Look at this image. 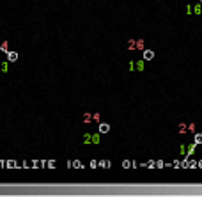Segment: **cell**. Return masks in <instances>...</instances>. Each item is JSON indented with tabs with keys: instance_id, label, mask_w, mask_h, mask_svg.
<instances>
[{
	"instance_id": "obj_1",
	"label": "cell",
	"mask_w": 202,
	"mask_h": 197,
	"mask_svg": "<svg viewBox=\"0 0 202 197\" xmlns=\"http://www.w3.org/2000/svg\"><path fill=\"white\" fill-rule=\"evenodd\" d=\"M144 59L145 60H153L154 59V51L153 50H144Z\"/></svg>"
},
{
	"instance_id": "obj_2",
	"label": "cell",
	"mask_w": 202,
	"mask_h": 197,
	"mask_svg": "<svg viewBox=\"0 0 202 197\" xmlns=\"http://www.w3.org/2000/svg\"><path fill=\"white\" fill-rule=\"evenodd\" d=\"M108 131H110V124H106V123L99 124V133H108Z\"/></svg>"
},
{
	"instance_id": "obj_6",
	"label": "cell",
	"mask_w": 202,
	"mask_h": 197,
	"mask_svg": "<svg viewBox=\"0 0 202 197\" xmlns=\"http://www.w3.org/2000/svg\"><path fill=\"white\" fill-rule=\"evenodd\" d=\"M99 165H101V167H105V169H106V167H110V163H108V162H101Z\"/></svg>"
},
{
	"instance_id": "obj_4",
	"label": "cell",
	"mask_w": 202,
	"mask_h": 197,
	"mask_svg": "<svg viewBox=\"0 0 202 197\" xmlns=\"http://www.w3.org/2000/svg\"><path fill=\"white\" fill-rule=\"evenodd\" d=\"M195 144H202V133H197L195 135Z\"/></svg>"
},
{
	"instance_id": "obj_3",
	"label": "cell",
	"mask_w": 202,
	"mask_h": 197,
	"mask_svg": "<svg viewBox=\"0 0 202 197\" xmlns=\"http://www.w3.org/2000/svg\"><path fill=\"white\" fill-rule=\"evenodd\" d=\"M7 59L11 62H14V60H18V53H16V51H7Z\"/></svg>"
},
{
	"instance_id": "obj_5",
	"label": "cell",
	"mask_w": 202,
	"mask_h": 197,
	"mask_svg": "<svg viewBox=\"0 0 202 197\" xmlns=\"http://www.w3.org/2000/svg\"><path fill=\"white\" fill-rule=\"evenodd\" d=\"M130 165H131V163H130V160H124V162H122V167H124V169H128Z\"/></svg>"
}]
</instances>
